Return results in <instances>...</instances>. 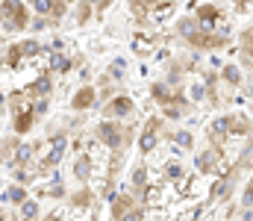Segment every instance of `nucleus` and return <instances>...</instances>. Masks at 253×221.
I'll return each mask as SVG.
<instances>
[{
    "instance_id": "nucleus-11",
    "label": "nucleus",
    "mask_w": 253,
    "mask_h": 221,
    "mask_svg": "<svg viewBox=\"0 0 253 221\" xmlns=\"http://www.w3.org/2000/svg\"><path fill=\"white\" fill-rule=\"evenodd\" d=\"M112 204H115V207H112V213H115L118 219H121V216H124L126 210H129V198H115Z\"/></svg>"
},
{
    "instance_id": "nucleus-5",
    "label": "nucleus",
    "mask_w": 253,
    "mask_h": 221,
    "mask_svg": "<svg viewBox=\"0 0 253 221\" xmlns=\"http://www.w3.org/2000/svg\"><path fill=\"white\" fill-rule=\"evenodd\" d=\"M91 103H94V88H91V86L80 88V91H77V97H74V109H88Z\"/></svg>"
},
{
    "instance_id": "nucleus-2",
    "label": "nucleus",
    "mask_w": 253,
    "mask_h": 221,
    "mask_svg": "<svg viewBox=\"0 0 253 221\" xmlns=\"http://www.w3.org/2000/svg\"><path fill=\"white\" fill-rule=\"evenodd\" d=\"M97 139L109 147H121L126 142L124 130H121L118 124H100V127H97Z\"/></svg>"
},
{
    "instance_id": "nucleus-13",
    "label": "nucleus",
    "mask_w": 253,
    "mask_h": 221,
    "mask_svg": "<svg viewBox=\"0 0 253 221\" xmlns=\"http://www.w3.org/2000/svg\"><path fill=\"white\" fill-rule=\"evenodd\" d=\"M21 56H24V50H21V44H15V47H9V65H21Z\"/></svg>"
},
{
    "instance_id": "nucleus-21",
    "label": "nucleus",
    "mask_w": 253,
    "mask_h": 221,
    "mask_svg": "<svg viewBox=\"0 0 253 221\" xmlns=\"http://www.w3.org/2000/svg\"><path fill=\"white\" fill-rule=\"evenodd\" d=\"M30 153H33L30 147H18V159H21V162H27V159H30Z\"/></svg>"
},
{
    "instance_id": "nucleus-17",
    "label": "nucleus",
    "mask_w": 253,
    "mask_h": 221,
    "mask_svg": "<svg viewBox=\"0 0 253 221\" xmlns=\"http://www.w3.org/2000/svg\"><path fill=\"white\" fill-rule=\"evenodd\" d=\"M153 145H156V136H153V133L147 130V133L141 136V150H150V147H153Z\"/></svg>"
},
{
    "instance_id": "nucleus-10",
    "label": "nucleus",
    "mask_w": 253,
    "mask_h": 221,
    "mask_svg": "<svg viewBox=\"0 0 253 221\" xmlns=\"http://www.w3.org/2000/svg\"><path fill=\"white\" fill-rule=\"evenodd\" d=\"M74 174H77L80 180H85V177H88V159H85V156H80V159H77V165H74Z\"/></svg>"
},
{
    "instance_id": "nucleus-20",
    "label": "nucleus",
    "mask_w": 253,
    "mask_h": 221,
    "mask_svg": "<svg viewBox=\"0 0 253 221\" xmlns=\"http://www.w3.org/2000/svg\"><path fill=\"white\" fill-rule=\"evenodd\" d=\"M132 183H135V186H138V189H141V186H144V171H141V168H138V171H135V174H132Z\"/></svg>"
},
{
    "instance_id": "nucleus-27",
    "label": "nucleus",
    "mask_w": 253,
    "mask_h": 221,
    "mask_svg": "<svg viewBox=\"0 0 253 221\" xmlns=\"http://www.w3.org/2000/svg\"><path fill=\"white\" fill-rule=\"evenodd\" d=\"M0 221H3V216H0Z\"/></svg>"
},
{
    "instance_id": "nucleus-18",
    "label": "nucleus",
    "mask_w": 253,
    "mask_h": 221,
    "mask_svg": "<svg viewBox=\"0 0 253 221\" xmlns=\"http://www.w3.org/2000/svg\"><path fill=\"white\" fill-rule=\"evenodd\" d=\"M174 142H177V145H183V147H189L191 145V136H189V133H174Z\"/></svg>"
},
{
    "instance_id": "nucleus-7",
    "label": "nucleus",
    "mask_w": 253,
    "mask_h": 221,
    "mask_svg": "<svg viewBox=\"0 0 253 221\" xmlns=\"http://www.w3.org/2000/svg\"><path fill=\"white\" fill-rule=\"evenodd\" d=\"M230 130H233V121H230V118H218V121L212 124V139L221 142V139L230 136Z\"/></svg>"
},
{
    "instance_id": "nucleus-25",
    "label": "nucleus",
    "mask_w": 253,
    "mask_h": 221,
    "mask_svg": "<svg viewBox=\"0 0 253 221\" xmlns=\"http://www.w3.org/2000/svg\"><path fill=\"white\" fill-rule=\"evenodd\" d=\"M33 109H36V112H44V109H47V100H36V106H33Z\"/></svg>"
},
{
    "instance_id": "nucleus-12",
    "label": "nucleus",
    "mask_w": 253,
    "mask_h": 221,
    "mask_svg": "<svg viewBox=\"0 0 253 221\" xmlns=\"http://www.w3.org/2000/svg\"><path fill=\"white\" fill-rule=\"evenodd\" d=\"M212 162H215V153L209 150V153H203V156L197 159V168H200V171H209V168H212Z\"/></svg>"
},
{
    "instance_id": "nucleus-22",
    "label": "nucleus",
    "mask_w": 253,
    "mask_h": 221,
    "mask_svg": "<svg viewBox=\"0 0 253 221\" xmlns=\"http://www.w3.org/2000/svg\"><path fill=\"white\" fill-rule=\"evenodd\" d=\"M168 177H183V168L180 165H168Z\"/></svg>"
},
{
    "instance_id": "nucleus-4",
    "label": "nucleus",
    "mask_w": 253,
    "mask_h": 221,
    "mask_svg": "<svg viewBox=\"0 0 253 221\" xmlns=\"http://www.w3.org/2000/svg\"><path fill=\"white\" fill-rule=\"evenodd\" d=\"M218 15H221V12H218L215 6H200V9H197V21H200L203 27H209V30L218 27Z\"/></svg>"
},
{
    "instance_id": "nucleus-8",
    "label": "nucleus",
    "mask_w": 253,
    "mask_h": 221,
    "mask_svg": "<svg viewBox=\"0 0 253 221\" xmlns=\"http://www.w3.org/2000/svg\"><path fill=\"white\" fill-rule=\"evenodd\" d=\"M15 112H18V118H15V130H18V133H27L30 124H33V112H30V109H15Z\"/></svg>"
},
{
    "instance_id": "nucleus-24",
    "label": "nucleus",
    "mask_w": 253,
    "mask_h": 221,
    "mask_svg": "<svg viewBox=\"0 0 253 221\" xmlns=\"http://www.w3.org/2000/svg\"><path fill=\"white\" fill-rule=\"evenodd\" d=\"M74 204H77V207H85V204H88V192H83L80 198H74Z\"/></svg>"
},
{
    "instance_id": "nucleus-6",
    "label": "nucleus",
    "mask_w": 253,
    "mask_h": 221,
    "mask_svg": "<svg viewBox=\"0 0 253 221\" xmlns=\"http://www.w3.org/2000/svg\"><path fill=\"white\" fill-rule=\"evenodd\" d=\"M106 112H109V115H129V112H132V100H129V97H115V100L106 106Z\"/></svg>"
},
{
    "instance_id": "nucleus-9",
    "label": "nucleus",
    "mask_w": 253,
    "mask_h": 221,
    "mask_svg": "<svg viewBox=\"0 0 253 221\" xmlns=\"http://www.w3.org/2000/svg\"><path fill=\"white\" fill-rule=\"evenodd\" d=\"M62 150H65V136H56V139H53V145H50V156H47V162H53V165H56V162L62 159Z\"/></svg>"
},
{
    "instance_id": "nucleus-26",
    "label": "nucleus",
    "mask_w": 253,
    "mask_h": 221,
    "mask_svg": "<svg viewBox=\"0 0 253 221\" xmlns=\"http://www.w3.org/2000/svg\"><path fill=\"white\" fill-rule=\"evenodd\" d=\"M44 221H62V219H56V216H50V219H44Z\"/></svg>"
},
{
    "instance_id": "nucleus-3",
    "label": "nucleus",
    "mask_w": 253,
    "mask_h": 221,
    "mask_svg": "<svg viewBox=\"0 0 253 221\" xmlns=\"http://www.w3.org/2000/svg\"><path fill=\"white\" fill-rule=\"evenodd\" d=\"M33 9H36L39 15H50V18H56V21L65 15L62 0H33Z\"/></svg>"
},
{
    "instance_id": "nucleus-23",
    "label": "nucleus",
    "mask_w": 253,
    "mask_h": 221,
    "mask_svg": "<svg viewBox=\"0 0 253 221\" xmlns=\"http://www.w3.org/2000/svg\"><path fill=\"white\" fill-rule=\"evenodd\" d=\"M121 221H141V213H124Z\"/></svg>"
},
{
    "instance_id": "nucleus-16",
    "label": "nucleus",
    "mask_w": 253,
    "mask_h": 221,
    "mask_svg": "<svg viewBox=\"0 0 253 221\" xmlns=\"http://www.w3.org/2000/svg\"><path fill=\"white\" fill-rule=\"evenodd\" d=\"M24 198H27L24 189H9V192H6V201H15V204H21Z\"/></svg>"
},
{
    "instance_id": "nucleus-1",
    "label": "nucleus",
    "mask_w": 253,
    "mask_h": 221,
    "mask_svg": "<svg viewBox=\"0 0 253 221\" xmlns=\"http://www.w3.org/2000/svg\"><path fill=\"white\" fill-rule=\"evenodd\" d=\"M27 9L21 0H6L3 3V27L6 30H24L27 27Z\"/></svg>"
},
{
    "instance_id": "nucleus-14",
    "label": "nucleus",
    "mask_w": 253,
    "mask_h": 221,
    "mask_svg": "<svg viewBox=\"0 0 253 221\" xmlns=\"http://www.w3.org/2000/svg\"><path fill=\"white\" fill-rule=\"evenodd\" d=\"M47 91H50V80H47V77H42V80L33 86V94H47Z\"/></svg>"
},
{
    "instance_id": "nucleus-15",
    "label": "nucleus",
    "mask_w": 253,
    "mask_h": 221,
    "mask_svg": "<svg viewBox=\"0 0 253 221\" xmlns=\"http://www.w3.org/2000/svg\"><path fill=\"white\" fill-rule=\"evenodd\" d=\"M21 204H24V219H36V213H39V207H36L33 201H27V198H24Z\"/></svg>"
},
{
    "instance_id": "nucleus-19",
    "label": "nucleus",
    "mask_w": 253,
    "mask_h": 221,
    "mask_svg": "<svg viewBox=\"0 0 253 221\" xmlns=\"http://www.w3.org/2000/svg\"><path fill=\"white\" fill-rule=\"evenodd\" d=\"M224 77H227L230 83H239V68H233V65H230V68L224 71Z\"/></svg>"
}]
</instances>
